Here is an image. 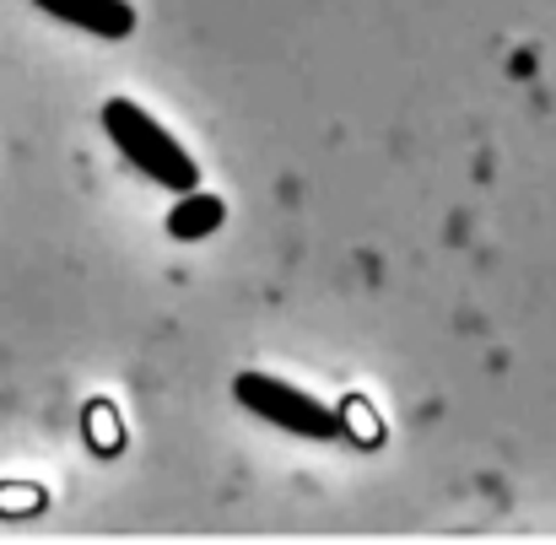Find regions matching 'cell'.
Wrapping results in <instances>:
<instances>
[{"label":"cell","instance_id":"6da1fadb","mask_svg":"<svg viewBox=\"0 0 556 545\" xmlns=\"http://www.w3.org/2000/svg\"><path fill=\"white\" fill-rule=\"evenodd\" d=\"M98 125H103V136L114 141V152H119L130 168H141L152 183H163V189H174V194H194V189H200L194 157H189L185 147H179L141 103L109 98V103L98 109Z\"/></svg>","mask_w":556,"mask_h":545},{"label":"cell","instance_id":"7a4b0ae2","mask_svg":"<svg viewBox=\"0 0 556 545\" xmlns=\"http://www.w3.org/2000/svg\"><path fill=\"white\" fill-rule=\"evenodd\" d=\"M232 400L249 416H260V421H270L281 432H298V438H319L325 443V438L341 432V416L330 405H319L314 394H303V389H292V383L270 378V372H238L232 378Z\"/></svg>","mask_w":556,"mask_h":545},{"label":"cell","instance_id":"3957f363","mask_svg":"<svg viewBox=\"0 0 556 545\" xmlns=\"http://www.w3.org/2000/svg\"><path fill=\"white\" fill-rule=\"evenodd\" d=\"M43 16L65 22V27H81V33H98V38H125L136 33V5L130 0H33Z\"/></svg>","mask_w":556,"mask_h":545},{"label":"cell","instance_id":"277c9868","mask_svg":"<svg viewBox=\"0 0 556 545\" xmlns=\"http://www.w3.org/2000/svg\"><path fill=\"white\" fill-rule=\"evenodd\" d=\"M222 221H227V205H222V194H205V189L179 194V205L168 211V232H174L179 243H200V238H211Z\"/></svg>","mask_w":556,"mask_h":545}]
</instances>
